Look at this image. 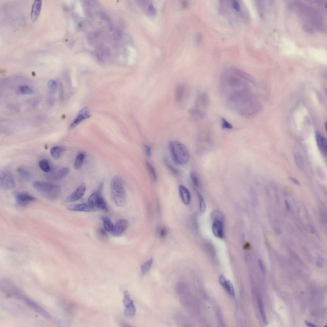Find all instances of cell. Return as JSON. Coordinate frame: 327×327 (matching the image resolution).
Wrapping results in <instances>:
<instances>
[{
  "mask_svg": "<svg viewBox=\"0 0 327 327\" xmlns=\"http://www.w3.org/2000/svg\"><path fill=\"white\" fill-rule=\"evenodd\" d=\"M111 195L112 201L117 206L121 207L125 205L126 192L123 180L120 176H115L111 180Z\"/></svg>",
  "mask_w": 327,
  "mask_h": 327,
  "instance_id": "obj_1",
  "label": "cell"
},
{
  "mask_svg": "<svg viewBox=\"0 0 327 327\" xmlns=\"http://www.w3.org/2000/svg\"><path fill=\"white\" fill-rule=\"evenodd\" d=\"M169 149L174 162L178 165H184L189 161L190 154L187 147L176 141H172L169 144Z\"/></svg>",
  "mask_w": 327,
  "mask_h": 327,
  "instance_id": "obj_2",
  "label": "cell"
},
{
  "mask_svg": "<svg viewBox=\"0 0 327 327\" xmlns=\"http://www.w3.org/2000/svg\"><path fill=\"white\" fill-rule=\"evenodd\" d=\"M33 187L42 195L50 200H55L60 195V186L52 183L39 181L33 183Z\"/></svg>",
  "mask_w": 327,
  "mask_h": 327,
  "instance_id": "obj_3",
  "label": "cell"
},
{
  "mask_svg": "<svg viewBox=\"0 0 327 327\" xmlns=\"http://www.w3.org/2000/svg\"><path fill=\"white\" fill-rule=\"evenodd\" d=\"M103 187V183H102L97 191L92 194L88 198V204L95 211L108 210L107 202L102 195Z\"/></svg>",
  "mask_w": 327,
  "mask_h": 327,
  "instance_id": "obj_4",
  "label": "cell"
},
{
  "mask_svg": "<svg viewBox=\"0 0 327 327\" xmlns=\"http://www.w3.org/2000/svg\"><path fill=\"white\" fill-rule=\"evenodd\" d=\"M20 300L23 301L28 306L30 307L42 316L48 319L51 318L50 315L47 311L24 294L22 295Z\"/></svg>",
  "mask_w": 327,
  "mask_h": 327,
  "instance_id": "obj_5",
  "label": "cell"
},
{
  "mask_svg": "<svg viewBox=\"0 0 327 327\" xmlns=\"http://www.w3.org/2000/svg\"><path fill=\"white\" fill-rule=\"evenodd\" d=\"M70 169L65 167L55 170L46 173L45 177L48 180L52 181H58L66 177L69 174Z\"/></svg>",
  "mask_w": 327,
  "mask_h": 327,
  "instance_id": "obj_6",
  "label": "cell"
},
{
  "mask_svg": "<svg viewBox=\"0 0 327 327\" xmlns=\"http://www.w3.org/2000/svg\"><path fill=\"white\" fill-rule=\"evenodd\" d=\"M0 186L2 189L7 190L12 189L15 187V181L10 173L5 171L1 173Z\"/></svg>",
  "mask_w": 327,
  "mask_h": 327,
  "instance_id": "obj_7",
  "label": "cell"
},
{
  "mask_svg": "<svg viewBox=\"0 0 327 327\" xmlns=\"http://www.w3.org/2000/svg\"><path fill=\"white\" fill-rule=\"evenodd\" d=\"M18 205L21 207L26 206L36 200V199L28 193L17 192L14 194Z\"/></svg>",
  "mask_w": 327,
  "mask_h": 327,
  "instance_id": "obj_8",
  "label": "cell"
},
{
  "mask_svg": "<svg viewBox=\"0 0 327 327\" xmlns=\"http://www.w3.org/2000/svg\"><path fill=\"white\" fill-rule=\"evenodd\" d=\"M129 225V222L127 220L125 219L119 220L113 225L111 233L113 236H120L127 229Z\"/></svg>",
  "mask_w": 327,
  "mask_h": 327,
  "instance_id": "obj_9",
  "label": "cell"
},
{
  "mask_svg": "<svg viewBox=\"0 0 327 327\" xmlns=\"http://www.w3.org/2000/svg\"><path fill=\"white\" fill-rule=\"evenodd\" d=\"M86 185L84 183H82L74 192L66 198V201L73 202L79 200L84 196L86 192Z\"/></svg>",
  "mask_w": 327,
  "mask_h": 327,
  "instance_id": "obj_10",
  "label": "cell"
},
{
  "mask_svg": "<svg viewBox=\"0 0 327 327\" xmlns=\"http://www.w3.org/2000/svg\"><path fill=\"white\" fill-rule=\"evenodd\" d=\"M210 104V98L208 94L204 92L199 94L196 101V108L206 112Z\"/></svg>",
  "mask_w": 327,
  "mask_h": 327,
  "instance_id": "obj_11",
  "label": "cell"
},
{
  "mask_svg": "<svg viewBox=\"0 0 327 327\" xmlns=\"http://www.w3.org/2000/svg\"><path fill=\"white\" fill-rule=\"evenodd\" d=\"M91 117L89 109L87 107L82 108L79 112L78 115L73 122L70 126V129H72L84 120L89 118Z\"/></svg>",
  "mask_w": 327,
  "mask_h": 327,
  "instance_id": "obj_12",
  "label": "cell"
},
{
  "mask_svg": "<svg viewBox=\"0 0 327 327\" xmlns=\"http://www.w3.org/2000/svg\"><path fill=\"white\" fill-rule=\"evenodd\" d=\"M316 139L317 146L321 153L324 155H327V139L319 131L316 132Z\"/></svg>",
  "mask_w": 327,
  "mask_h": 327,
  "instance_id": "obj_13",
  "label": "cell"
},
{
  "mask_svg": "<svg viewBox=\"0 0 327 327\" xmlns=\"http://www.w3.org/2000/svg\"><path fill=\"white\" fill-rule=\"evenodd\" d=\"M212 230L213 234L216 237L222 239L224 237L222 221L218 220H214L212 225Z\"/></svg>",
  "mask_w": 327,
  "mask_h": 327,
  "instance_id": "obj_14",
  "label": "cell"
},
{
  "mask_svg": "<svg viewBox=\"0 0 327 327\" xmlns=\"http://www.w3.org/2000/svg\"><path fill=\"white\" fill-rule=\"evenodd\" d=\"M68 209L71 211L83 212H91L94 209L88 204H74L70 205Z\"/></svg>",
  "mask_w": 327,
  "mask_h": 327,
  "instance_id": "obj_15",
  "label": "cell"
},
{
  "mask_svg": "<svg viewBox=\"0 0 327 327\" xmlns=\"http://www.w3.org/2000/svg\"><path fill=\"white\" fill-rule=\"evenodd\" d=\"M230 69L234 74L241 78L251 83H254L253 78L248 73L234 67H231Z\"/></svg>",
  "mask_w": 327,
  "mask_h": 327,
  "instance_id": "obj_16",
  "label": "cell"
},
{
  "mask_svg": "<svg viewBox=\"0 0 327 327\" xmlns=\"http://www.w3.org/2000/svg\"><path fill=\"white\" fill-rule=\"evenodd\" d=\"M42 5V1L36 0L33 3L31 13V18L33 22L37 20L40 13Z\"/></svg>",
  "mask_w": 327,
  "mask_h": 327,
  "instance_id": "obj_17",
  "label": "cell"
},
{
  "mask_svg": "<svg viewBox=\"0 0 327 327\" xmlns=\"http://www.w3.org/2000/svg\"><path fill=\"white\" fill-rule=\"evenodd\" d=\"M190 116L195 121L203 119L206 116V112L196 107L193 108L189 111Z\"/></svg>",
  "mask_w": 327,
  "mask_h": 327,
  "instance_id": "obj_18",
  "label": "cell"
},
{
  "mask_svg": "<svg viewBox=\"0 0 327 327\" xmlns=\"http://www.w3.org/2000/svg\"><path fill=\"white\" fill-rule=\"evenodd\" d=\"M179 191L183 203L186 205H188L191 199V194L189 190L185 187L180 185L179 187Z\"/></svg>",
  "mask_w": 327,
  "mask_h": 327,
  "instance_id": "obj_19",
  "label": "cell"
},
{
  "mask_svg": "<svg viewBox=\"0 0 327 327\" xmlns=\"http://www.w3.org/2000/svg\"><path fill=\"white\" fill-rule=\"evenodd\" d=\"M186 88L182 84H179L176 87L175 90V97L176 101L181 102L183 99L186 93Z\"/></svg>",
  "mask_w": 327,
  "mask_h": 327,
  "instance_id": "obj_20",
  "label": "cell"
},
{
  "mask_svg": "<svg viewBox=\"0 0 327 327\" xmlns=\"http://www.w3.org/2000/svg\"><path fill=\"white\" fill-rule=\"evenodd\" d=\"M65 150V149L63 147L55 146L51 149L50 154L53 158L57 160L61 158Z\"/></svg>",
  "mask_w": 327,
  "mask_h": 327,
  "instance_id": "obj_21",
  "label": "cell"
},
{
  "mask_svg": "<svg viewBox=\"0 0 327 327\" xmlns=\"http://www.w3.org/2000/svg\"><path fill=\"white\" fill-rule=\"evenodd\" d=\"M17 172L21 178L25 181H29L32 178V175L31 173L27 170L23 168H18L17 169Z\"/></svg>",
  "mask_w": 327,
  "mask_h": 327,
  "instance_id": "obj_22",
  "label": "cell"
},
{
  "mask_svg": "<svg viewBox=\"0 0 327 327\" xmlns=\"http://www.w3.org/2000/svg\"><path fill=\"white\" fill-rule=\"evenodd\" d=\"M125 307L124 314L126 317H131L135 316L136 313V309L133 300Z\"/></svg>",
  "mask_w": 327,
  "mask_h": 327,
  "instance_id": "obj_23",
  "label": "cell"
},
{
  "mask_svg": "<svg viewBox=\"0 0 327 327\" xmlns=\"http://www.w3.org/2000/svg\"><path fill=\"white\" fill-rule=\"evenodd\" d=\"M101 218L103 222L105 230L108 232H111L113 229V224L110 219L106 216H102Z\"/></svg>",
  "mask_w": 327,
  "mask_h": 327,
  "instance_id": "obj_24",
  "label": "cell"
},
{
  "mask_svg": "<svg viewBox=\"0 0 327 327\" xmlns=\"http://www.w3.org/2000/svg\"><path fill=\"white\" fill-rule=\"evenodd\" d=\"M146 167L148 174L151 181L154 182L157 181V176L156 175L155 171L152 165L150 163L147 162Z\"/></svg>",
  "mask_w": 327,
  "mask_h": 327,
  "instance_id": "obj_25",
  "label": "cell"
},
{
  "mask_svg": "<svg viewBox=\"0 0 327 327\" xmlns=\"http://www.w3.org/2000/svg\"><path fill=\"white\" fill-rule=\"evenodd\" d=\"M153 263V259L151 258L145 263L141 266V272L144 275L147 274L151 269Z\"/></svg>",
  "mask_w": 327,
  "mask_h": 327,
  "instance_id": "obj_26",
  "label": "cell"
},
{
  "mask_svg": "<svg viewBox=\"0 0 327 327\" xmlns=\"http://www.w3.org/2000/svg\"><path fill=\"white\" fill-rule=\"evenodd\" d=\"M190 176L194 186L197 188L200 187L201 185V181L197 174L194 171L191 172L190 173Z\"/></svg>",
  "mask_w": 327,
  "mask_h": 327,
  "instance_id": "obj_27",
  "label": "cell"
},
{
  "mask_svg": "<svg viewBox=\"0 0 327 327\" xmlns=\"http://www.w3.org/2000/svg\"><path fill=\"white\" fill-rule=\"evenodd\" d=\"M39 165L40 169L46 173H48L50 171L51 167L49 162L46 160H43L40 161L39 163Z\"/></svg>",
  "mask_w": 327,
  "mask_h": 327,
  "instance_id": "obj_28",
  "label": "cell"
},
{
  "mask_svg": "<svg viewBox=\"0 0 327 327\" xmlns=\"http://www.w3.org/2000/svg\"><path fill=\"white\" fill-rule=\"evenodd\" d=\"M85 156L84 154L81 153L77 156L75 162L74 167L76 169H79L82 166Z\"/></svg>",
  "mask_w": 327,
  "mask_h": 327,
  "instance_id": "obj_29",
  "label": "cell"
},
{
  "mask_svg": "<svg viewBox=\"0 0 327 327\" xmlns=\"http://www.w3.org/2000/svg\"><path fill=\"white\" fill-rule=\"evenodd\" d=\"M258 303L260 314L263 322L265 325H267L268 323L265 314L263 304L260 300H259Z\"/></svg>",
  "mask_w": 327,
  "mask_h": 327,
  "instance_id": "obj_30",
  "label": "cell"
},
{
  "mask_svg": "<svg viewBox=\"0 0 327 327\" xmlns=\"http://www.w3.org/2000/svg\"><path fill=\"white\" fill-rule=\"evenodd\" d=\"M197 194L199 198V201H200V212L201 214H203L206 211V204L204 199L201 194L198 192H197Z\"/></svg>",
  "mask_w": 327,
  "mask_h": 327,
  "instance_id": "obj_31",
  "label": "cell"
},
{
  "mask_svg": "<svg viewBox=\"0 0 327 327\" xmlns=\"http://www.w3.org/2000/svg\"><path fill=\"white\" fill-rule=\"evenodd\" d=\"M224 288L231 296L232 297L235 296V293L234 288L230 281L226 280Z\"/></svg>",
  "mask_w": 327,
  "mask_h": 327,
  "instance_id": "obj_32",
  "label": "cell"
},
{
  "mask_svg": "<svg viewBox=\"0 0 327 327\" xmlns=\"http://www.w3.org/2000/svg\"><path fill=\"white\" fill-rule=\"evenodd\" d=\"M47 86L50 91L52 92H55L58 87L57 83L53 80H50L48 82Z\"/></svg>",
  "mask_w": 327,
  "mask_h": 327,
  "instance_id": "obj_33",
  "label": "cell"
},
{
  "mask_svg": "<svg viewBox=\"0 0 327 327\" xmlns=\"http://www.w3.org/2000/svg\"><path fill=\"white\" fill-rule=\"evenodd\" d=\"M20 91L23 94L26 95H31L34 93V91L27 86H22L20 87Z\"/></svg>",
  "mask_w": 327,
  "mask_h": 327,
  "instance_id": "obj_34",
  "label": "cell"
},
{
  "mask_svg": "<svg viewBox=\"0 0 327 327\" xmlns=\"http://www.w3.org/2000/svg\"><path fill=\"white\" fill-rule=\"evenodd\" d=\"M124 295L123 302L124 305L126 306L130 303L132 300H131L129 294L127 290L124 291Z\"/></svg>",
  "mask_w": 327,
  "mask_h": 327,
  "instance_id": "obj_35",
  "label": "cell"
},
{
  "mask_svg": "<svg viewBox=\"0 0 327 327\" xmlns=\"http://www.w3.org/2000/svg\"><path fill=\"white\" fill-rule=\"evenodd\" d=\"M165 164L167 168L175 175H177L178 174V171L176 168L174 167L172 164H171L169 162L166 160L164 161Z\"/></svg>",
  "mask_w": 327,
  "mask_h": 327,
  "instance_id": "obj_36",
  "label": "cell"
},
{
  "mask_svg": "<svg viewBox=\"0 0 327 327\" xmlns=\"http://www.w3.org/2000/svg\"><path fill=\"white\" fill-rule=\"evenodd\" d=\"M222 127L223 129H232L233 126L224 118L222 119Z\"/></svg>",
  "mask_w": 327,
  "mask_h": 327,
  "instance_id": "obj_37",
  "label": "cell"
},
{
  "mask_svg": "<svg viewBox=\"0 0 327 327\" xmlns=\"http://www.w3.org/2000/svg\"><path fill=\"white\" fill-rule=\"evenodd\" d=\"M296 163L297 166L301 168L302 166L303 161L301 156L299 153H296L295 155Z\"/></svg>",
  "mask_w": 327,
  "mask_h": 327,
  "instance_id": "obj_38",
  "label": "cell"
},
{
  "mask_svg": "<svg viewBox=\"0 0 327 327\" xmlns=\"http://www.w3.org/2000/svg\"><path fill=\"white\" fill-rule=\"evenodd\" d=\"M212 216L214 220H218L222 221L223 220V216L221 213L218 211H216L213 212Z\"/></svg>",
  "mask_w": 327,
  "mask_h": 327,
  "instance_id": "obj_39",
  "label": "cell"
},
{
  "mask_svg": "<svg viewBox=\"0 0 327 327\" xmlns=\"http://www.w3.org/2000/svg\"><path fill=\"white\" fill-rule=\"evenodd\" d=\"M231 4L235 10L237 12H240L241 10V7L240 3L237 1H232Z\"/></svg>",
  "mask_w": 327,
  "mask_h": 327,
  "instance_id": "obj_40",
  "label": "cell"
},
{
  "mask_svg": "<svg viewBox=\"0 0 327 327\" xmlns=\"http://www.w3.org/2000/svg\"><path fill=\"white\" fill-rule=\"evenodd\" d=\"M167 229L165 227H162L159 230L158 233L161 238L165 237L167 234Z\"/></svg>",
  "mask_w": 327,
  "mask_h": 327,
  "instance_id": "obj_41",
  "label": "cell"
},
{
  "mask_svg": "<svg viewBox=\"0 0 327 327\" xmlns=\"http://www.w3.org/2000/svg\"><path fill=\"white\" fill-rule=\"evenodd\" d=\"M144 148L145 153L147 157L149 158L152 155V151L151 147L148 145H144Z\"/></svg>",
  "mask_w": 327,
  "mask_h": 327,
  "instance_id": "obj_42",
  "label": "cell"
},
{
  "mask_svg": "<svg viewBox=\"0 0 327 327\" xmlns=\"http://www.w3.org/2000/svg\"><path fill=\"white\" fill-rule=\"evenodd\" d=\"M226 281V280L224 276L223 275H221L219 278V281L221 285L224 288L225 286Z\"/></svg>",
  "mask_w": 327,
  "mask_h": 327,
  "instance_id": "obj_43",
  "label": "cell"
},
{
  "mask_svg": "<svg viewBox=\"0 0 327 327\" xmlns=\"http://www.w3.org/2000/svg\"><path fill=\"white\" fill-rule=\"evenodd\" d=\"M150 13L153 15H155L157 12L155 8L152 5H151L149 7Z\"/></svg>",
  "mask_w": 327,
  "mask_h": 327,
  "instance_id": "obj_44",
  "label": "cell"
},
{
  "mask_svg": "<svg viewBox=\"0 0 327 327\" xmlns=\"http://www.w3.org/2000/svg\"><path fill=\"white\" fill-rule=\"evenodd\" d=\"M289 179L290 181H291L293 183H295V184L296 185L298 186H301V183H300V182L295 178L290 177H289Z\"/></svg>",
  "mask_w": 327,
  "mask_h": 327,
  "instance_id": "obj_45",
  "label": "cell"
},
{
  "mask_svg": "<svg viewBox=\"0 0 327 327\" xmlns=\"http://www.w3.org/2000/svg\"><path fill=\"white\" fill-rule=\"evenodd\" d=\"M259 262L261 270L263 273H264L265 272V269L263 262L261 260H259Z\"/></svg>",
  "mask_w": 327,
  "mask_h": 327,
  "instance_id": "obj_46",
  "label": "cell"
},
{
  "mask_svg": "<svg viewBox=\"0 0 327 327\" xmlns=\"http://www.w3.org/2000/svg\"><path fill=\"white\" fill-rule=\"evenodd\" d=\"M305 323L306 325L309 327H316L317 326L314 324H313L310 322L307 321H305Z\"/></svg>",
  "mask_w": 327,
  "mask_h": 327,
  "instance_id": "obj_47",
  "label": "cell"
},
{
  "mask_svg": "<svg viewBox=\"0 0 327 327\" xmlns=\"http://www.w3.org/2000/svg\"><path fill=\"white\" fill-rule=\"evenodd\" d=\"M201 39V35L200 34L197 35L196 37V41L197 44H199L200 43Z\"/></svg>",
  "mask_w": 327,
  "mask_h": 327,
  "instance_id": "obj_48",
  "label": "cell"
},
{
  "mask_svg": "<svg viewBox=\"0 0 327 327\" xmlns=\"http://www.w3.org/2000/svg\"><path fill=\"white\" fill-rule=\"evenodd\" d=\"M285 203L287 209L288 211H290L291 210L288 201L287 200H285Z\"/></svg>",
  "mask_w": 327,
  "mask_h": 327,
  "instance_id": "obj_49",
  "label": "cell"
},
{
  "mask_svg": "<svg viewBox=\"0 0 327 327\" xmlns=\"http://www.w3.org/2000/svg\"><path fill=\"white\" fill-rule=\"evenodd\" d=\"M244 247L245 249H248L249 248L250 245L249 244H246Z\"/></svg>",
  "mask_w": 327,
  "mask_h": 327,
  "instance_id": "obj_50",
  "label": "cell"
},
{
  "mask_svg": "<svg viewBox=\"0 0 327 327\" xmlns=\"http://www.w3.org/2000/svg\"><path fill=\"white\" fill-rule=\"evenodd\" d=\"M47 148V146H45V148Z\"/></svg>",
  "mask_w": 327,
  "mask_h": 327,
  "instance_id": "obj_51",
  "label": "cell"
}]
</instances>
